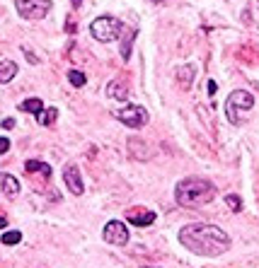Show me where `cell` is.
Wrapping results in <instances>:
<instances>
[{
  "mask_svg": "<svg viewBox=\"0 0 259 268\" xmlns=\"http://www.w3.org/2000/svg\"><path fill=\"white\" fill-rule=\"evenodd\" d=\"M179 241L189 249L191 254L199 256H220L230 249V237L216 225L206 222H194L187 225L179 232Z\"/></svg>",
  "mask_w": 259,
  "mask_h": 268,
  "instance_id": "obj_1",
  "label": "cell"
},
{
  "mask_svg": "<svg viewBox=\"0 0 259 268\" xmlns=\"http://www.w3.org/2000/svg\"><path fill=\"white\" fill-rule=\"evenodd\" d=\"M175 198L182 208H199V205H206L216 198V186L208 179L187 176L175 188Z\"/></svg>",
  "mask_w": 259,
  "mask_h": 268,
  "instance_id": "obj_2",
  "label": "cell"
},
{
  "mask_svg": "<svg viewBox=\"0 0 259 268\" xmlns=\"http://www.w3.org/2000/svg\"><path fill=\"white\" fill-rule=\"evenodd\" d=\"M252 107H254V97L249 92H245V90H235V92L225 99V116H228L230 123L240 126V123L245 121V114Z\"/></svg>",
  "mask_w": 259,
  "mask_h": 268,
  "instance_id": "obj_3",
  "label": "cell"
},
{
  "mask_svg": "<svg viewBox=\"0 0 259 268\" xmlns=\"http://www.w3.org/2000/svg\"><path fill=\"white\" fill-rule=\"evenodd\" d=\"M121 22L116 20V17H109V15H104V17H97L95 22L90 25V32H92V37L97 41H102V44H109V41H116L119 39V34H121Z\"/></svg>",
  "mask_w": 259,
  "mask_h": 268,
  "instance_id": "obj_4",
  "label": "cell"
},
{
  "mask_svg": "<svg viewBox=\"0 0 259 268\" xmlns=\"http://www.w3.org/2000/svg\"><path fill=\"white\" fill-rule=\"evenodd\" d=\"M15 8L25 20H41L51 10V0H15Z\"/></svg>",
  "mask_w": 259,
  "mask_h": 268,
  "instance_id": "obj_5",
  "label": "cell"
},
{
  "mask_svg": "<svg viewBox=\"0 0 259 268\" xmlns=\"http://www.w3.org/2000/svg\"><path fill=\"white\" fill-rule=\"evenodd\" d=\"M114 116L121 121V123H126L128 128H143V126L148 123V111H146L143 107H136V104L121 107Z\"/></svg>",
  "mask_w": 259,
  "mask_h": 268,
  "instance_id": "obj_6",
  "label": "cell"
},
{
  "mask_svg": "<svg viewBox=\"0 0 259 268\" xmlns=\"http://www.w3.org/2000/svg\"><path fill=\"white\" fill-rule=\"evenodd\" d=\"M104 239L109 241V244H116V246H123L126 241H128V229L123 222L119 220H111L104 225Z\"/></svg>",
  "mask_w": 259,
  "mask_h": 268,
  "instance_id": "obj_7",
  "label": "cell"
},
{
  "mask_svg": "<svg viewBox=\"0 0 259 268\" xmlns=\"http://www.w3.org/2000/svg\"><path fill=\"white\" fill-rule=\"evenodd\" d=\"M63 181H66V186L70 188V193L73 196H82V176H80V169L75 167V164H66V169H63Z\"/></svg>",
  "mask_w": 259,
  "mask_h": 268,
  "instance_id": "obj_8",
  "label": "cell"
},
{
  "mask_svg": "<svg viewBox=\"0 0 259 268\" xmlns=\"http://www.w3.org/2000/svg\"><path fill=\"white\" fill-rule=\"evenodd\" d=\"M126 217H128V222L136 225V227H148V225L155 222V213L148 210V208H134V210L126 213Z\"/></svg>",
  "mask_w": 259,
  "mask_h": 268,
  "instance_id": "obj_9",
  "label": "cell"
},
{
  "mask_svg": "<svg viewBox=\"0 0 259 268\" xmlns=\"http://www.w3.org/2000/svg\"><path fill=\"white\" fill-rule=\"evenodd\" d=\"M0 193H5L8 198H15L20 193V181L13 174H0Z\"/></svg>",
  "mask_w": 259,
  "mask_h": 268,
  "instance_id": "obj_10",
  "label": "cell"
},
{
  "mask_svg": "<svg viewBox=\"0 0 259 268\" xmlns=\"http://www.w3.org/2000/svg\"><path fill=\"white\" fill-rule=\"evenodd\" d=\"M17 75V63L15 61H0V85L10 82Z\"/></svg>",
  "mask_w": 259,
  "mask_h": 268,
  "instance_id": "obj_11",
  "label": "cell"
},
{
  "mask_svg": "<svg viewBox=\"0 0 259 268\" xmlns=\"http://www.w3.org/2000/svg\"><path fill=\"white\" fill-rule=\"evenodd\" d=\"M107 94L114 97V99H128V87H126L121 80H111L109 85H107Z\"/></svg>",
  "mask_w": 259,
  "mask_h": 268,
  "instance_id": "obj_12",
  "label": "cell"
},
{
  "mask_svg": "<svg viewBox=\"0 0 259 268\" xmlns=\"http://www.w3.org/2000/svg\"><path fill=\"white\" fill-rule=\"evenodd\" d=\"M25 169H27V172H39V174H44V176H51V167H49L46 162H39V160L25 162Z\"/></svg>",
  "mask_w": 259,
  "mask_h": 268,
  "instance_id": "obj_13",
  "label": "cell"
},
{
  "mask_svg": "<svg viewBox=\"0 0 259 268\" xmlns=\"http://www.w3.org/2000/svg\"><path fill=\"white\" fill-rule=\"evenodd\" d=\"M20 109H22V111H29V114H37V116H39L41 111H44V104H41V99H37V97H34V99H27V102H22V104H20Z\"/></svg>",
  "mask_w": 259,
  "mask_h": 268,
  "instance_id": "obj_14",
  "label": "cell"
},
{
  "mask_svg": "<svg viewBox=\"0 0 259 268\" xmlns=\"http://www.w3.org/2000/svg\"><path fill=\"white\" fill-rule=\"evenodd\" d=\"M177 75H179V85L189 90V87H191V82H194V68H191V66L179 68V73H177Z\"/></svg>",
  "mask_w": 259,
  "mask_h": 268,
  "instance_id": "obj_15",
  "label": "cell"
},
{
  "mask_svg": "<svg viewBox=\"0 0 259 268\" xmlns=\"http://www.w3.org/2000/svg\"><path fill=\"white\" fill-rule=\"evenodd\" d=\"M56 116H58V111H56V109L51 107V109H44L39 116H37V121H39L41 126H51V123L56 121Z\"/></svg>",
  "mask_w": 259,
  "mask_h": 268,
  "instance_id": "obj_16",
  "label": "cell"
},
{
  "mask_svg": "<svg viewBox=\"0 0 259 268\" xmlns=\"http://www.w3.org/2000/svg\"><path fill=\"white\" fill-rule=\"evenodd\" d=\"M68 80H70V85L82 87V85L87 82V78H85V73H80V70H70V73H68Z\"/></svg>",
  "mask_w": 259,
  "mask_h": 268,
  "instance_id": "obj_17",
  "label": "cell"
},
{
  "mask_svg": "<svg viewBox=\"0 0 259 268\" xmlns=\"http://www.w3.org/2000/svg\"><path fill=\"white\" fill-rule=\"evenodd\" d=\"M131 44H134V34H126L123 37V44H121V56L128 61V56H131Z\"/></svg>",
  "mask_w": 259,
  "mask_h": 268,
  "instance_id": "obj_18",
  "label": "cell"
},
{
  "mask_svg": "<svg viewBox=\"0 0 259 268\" xmlns=\"http://www.w3.org/2000/svg\"><path fill=\"white\" fill-rule=\"evenodd\" d=\"M20 239H22V232H17V229H13V232H5V234H3V244H17Z\"/></svg>",
  "mask_w": 259,
  "mask_h": 268,
  "instance_id": "obj_19",
  "label": "cell"
},
{
  "mask_svg": "<svg viewBox=\"0 0 259 268\" xmlns=\"http://www.w3.org/2000/svg\"><path fill=\"white\" fill-rule=\"evenodd\" d=\"M225 203L230 205V208L235 210V213H237V210L242 208V203H240V198H237V196H228V198H225Z\"/></svg>",
  "mask_w": 259,
  "mask_h": 268,
  "instance_id": "obj_20",
  "label": "cell"
},
{
  "mask_svg": "<svg viewBox=\"0 0 259 268\" xmlns=\"http://www.w3.org/2000/svg\"><path fill=\"white\" fill-rule=\"evenodd\" d=\"M10 150V140L8 138H0V155H5Z\"/></svg>",
  "mask_w": 259,
  "mask_h": 268,
  "instance_id": "obj_21",
  "label": "cell"
},
{
  "mask_svg": "<svg viewBox=\"0 0 259 268\" xmlns=\"http://www.w3.org/2000/svg\"><path fill=\"white\" fill-rule=\"evenodd\" d=\"M25 54H27V61H29V63H39V58L32 54V51H27V49H25Z\"/></svg>",
  "mask_w": 259,
  "mask_h": 268,
  "instance_id": "obj_22",
  "label": "cell"
},
{
  "mask_svg": "<svg viewBox=\"0 0 259 268\" xmlns=\"http://www.w3.org/2000/svg\"><path fill=\"white\" fill-rule=\"evenodd\" d=\"M13 126H15L13 119H5V121H3V128H13Z\"/></svg>",
  "mask_w": 259,
  "mask_h": 268,
  "instance_id": "obj_23",
  "label": "cell"
},
{
  "mask_svg": "<svg viewBox=\"0 0 259 268\" xmlns=\"http://www.w3.org/2000/svg\"><path fill=\"white\" fill-rule=\"evenodd\" d=\"M5 225H8V220H5V217L0 215V227H5Z\"/></svg>",
  "mask_w": 259,
  "mask_h": 268,
  "instance_id": "obj_24",
  "label": "cell"
},
{
  "mask_svg": "<svg viewBox=\"0 0 259 268\" xmlns=\"http://www.w3.org/2000/svg\"><path fill=\"white\" fill-rule=\"evenodd\" d=\"M80 3L82 0H73V5H75V8H80Z\"/></svg>",
  "mask_w": 259,
  "mask_h": 268,
  "instance_id": "obj_25",
  "label": "cell"
},
{
  "mask_svg": "<svg viewBox=\"0 0 259 268\" xmlns=\"http://www.w3.org/2000/svg\"><path fill=\"white\" fill-rule=\"evenodd\" d=\"M155 3H163V0H155Z\"/></svg>",
  "mask_w": 259,
  "mask_h": 268,
  "instance_id": "obj_26",
  "label": "cell"
}]
</instances>
